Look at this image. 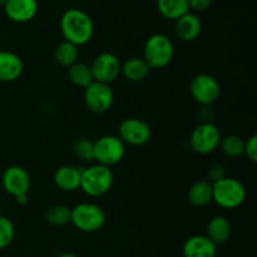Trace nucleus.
I'll return each instance as SVG.
<instances>
[{
	"mask_svg": "<svg viewBox=\"0 0 257 257\" xmlns=\"http://www.w3.org/2000/svg\"><path fill=\"white\" fill-rule=\"evenodd\" d=\"M218 147L221 148L223 155L230 158H237L243 155L245 150V140L240 136L230 135L221 138V142Z\"/></svg>",
	"mask_w": 257,
	"mask_h": 257,
	"instance_id": "nucleus-25",
	"label": "nucleus"
},
{
	"mask_svg": "<svg viewBox=\"0 0 257 257\" xmlns=\"http://www.w3.org/2000/svg\"><path fill=\"white\" fill-rule=\"evenodd\" d=\"M226 177V173H225V168L220 165H213L212 167L210 168L208 171V178H210V182L211 183H215L217 181L222 180V178Z\"/></svg>",
	"mask_w": 257,
	"mask_h": 257,
	"instance_id": "nucleus-29",
	"label": "nucleus"
},
{
	"mask_svg": "<svg viewBox=\"0 0 257 257\" xmlns=\"http://www.w3.org/2000/svg\"><path fill=\"white\" fill-rule=\"evenodd\" d=\"M125 145L118 136H102L94 141V161L107 167L117 165L124 158Z\"/></svg>",
	"mask_w": 257,
	"mask_h": 257,
	"instance_id": "nucleus-7",
	"label": "nucleus"
},
{
	"mask_svg": "<svg viewBox=\"0 0 257 257\" xmlns=\"http://www.w3.org/2000/svg\"><path fill=\"white\" fill-rule=\"evenodd\" d=\"M151 72V68L146 63L143 58L132 57L130 59L122 63L120 67V74L130 82H142L148 77Z\"/></svg>",
	"mask_w": 257,
	"mask_h": 257,
	"instance_id": "nucleus-19",
	"label": "nucleus"
},
{
	"mask_svg": "<svg viewBox=\"0 0 257 257\" xmlns=\"http://www.w3.org/2000/svg\"><path fill=\"white\" fill-rule=\"evenodd\" d=\"M39 10L37 0H7L5 15L14 23H27L34 19Z\"/></svg>",
	"mask_w": 257,
	"mask_h": 257,
	"instance_id": "nucleus-13",
	"label": "nucleus"
},
{
	"mask_svg": "<svg viewBox=\"0 0 257 257\" xmlns=\"http://www.w3.org/2000/svg\"><path fill=\"white\" fill-rule=\"evenodd\" d=\"M243 155L248 158L252 163L257 162V136L252 135L245 141V150Z\"/></svg>",
	"mask_w": 257,
	"mask_h": 257,
	"instance_id": "nucleus-28",
	"label": "nucleus"
},
{
	"mask_svg": "<svg viewBox=\"0 0 257 257\" xmlns=\"http://www.w3.org/2000/svg\"><path fill=\"white\" fill-rule=\"evenodd\" d=\"M114 93L110 84L100 82H93L84 89V103L90 112L102 114L108 112L113 105Z\"/></svg>",
	"mask_w": 257,
	"mask_h": 257,
	"instance_id": "nucleus-10",
	"label": "nucleus"
},
{
	"mask_svg": "<svg viewBox=\"0 0 257 257\" xmlns=\"http://www.w3.org/2000/svg\"><path fill=\"white\" fill-rule=\"evenodd\" d=\"M15 237L14 223L10 218L0 216V250L7 248Z\"/></svg>",
	"mask_w": 257,
	"mask_h": 257,
	"instance_id": "nucleus-27",
	"label": "nucleus"
},
{
	"mask_svg": "<svg viewBox=\"0 0 257 257\" xmlns=\"http://www.w3.org/2000/svg\"><path fill=\"white\" fill-rule=\"evenodd\" d=\"M114 182L110 167L97 163L89 167L82 168L80 190L89 197H100L109 192Z\"/></svg>",
	"mask_w": 257,
	"mask_h": 257,
	"instance_id": "nucleus-3",
	"label": "nucleus"
},
{
	"mask_svg": "<svg viewBox=\"0 0 257 257\" xmlns=\"http://www.w3.org/2000/svg\"><path fill=\"white\" fill-rule=\"evenodd\" d=\"M2 186L5 192L13 197L28 193L30 190L29 173L20 166H10L3 172Z\"/></svg>",
	"mask_w": 257,
	"mask_h": 257,
	"instance_id": "nucleus-12",
	"label": "nucleus"
},
{
	"mask_svg": "<svg viewBox=\"0 0 257 257\" xmlns=\"http://www.w3.org/2000/svg\"><path fill=\"white\" fill-rule=\"evenodd\" d=\"M202 32V22L197 14L188 12L176 20L175 33L182 42H193Z\"/></svg>",
	"mask_w": 257,
	"mask_h": 257,
	"instance_id": "nucleus-16",
	"label": "nucleus"
},
{
	"mask_svg": "<svg viewBox=\"0 0 257 257\" xmlns=\"http://www.w3.org/2000/svg\"><path fill=\"white\" fill-rule=\"evenodd\" d=\"M231 231V223L225 216H215L211 218L207 223V230H206V236L215 243L216 246L222 245L226 241L230 238Z\"/></svg>",
	"mask_w": 257,
	"mask_h": 257,
	"instance_id": "nucleus-18",
	"label": "nucleus"
},
{
	"mask_svg": "<svg viewBox=\"0 0 257 257\" xmlns=\"http://www.w3.org/2000/svg\"><path fill=\"white\" fill-rule=\"evenodd\" d=\"M188 201L195 207H203L212 202V183L207 180L196 181L187 193Z\"/></svg>",
	"mask_w": 257,
	"mask_h": 257,
	"instance_id": "nucleus-20",
	"label": "nucleus"
},
{
	"mask_svg": "<svg viewBox=\"0 0 257 257\" xmlns=\"http://www.w3.org/2000/svg\"><path fill=\"white\" fill-rule=\"evenodd\" d=\"M246 188L241 181L226 176L222 180L212 183V201L226 210L237 208L245 202Z\"/></svg>",
	"mask_w": 257,
	"mask_h": 257,
	"instance_id": "nucleus-4",
	"label": "nucleus"
},
{
	"mask_svg": "<svg viewBox=\"0 0 257 257\" xmlns=\"http://www.w3.org/2000/svg\"><path fill=\"white\" fill-rule=\"evenodd\" d=\"M221 138L222 136L217 125L211 122H202L191 133L190 147L197 155H211L218 148Z\"/></svg>",
	"mask_w": 257,
	"mask_h": 257,
	"instance_id": "nucleus-6",
	"label": "nucleus"
},
{
	"mask_svg": "<svg viewBox=\"0 0 257 257\" xmlns=\"http://www.w3.org/2000/svg\"><path fill=\"white\" fill-rule=\"evenodd\" d=\"M78 57H79L78 47L72 44V43L67 42V40L60 42L54 50L55 62L64 68H69L70 65L78 62Z\"/></svg>",
	"mask_w": 257,
	"mask_h": 257,
	"instance_id": "nucleus-23",
	"label": "nucleus"
},
{
	"mask_svg": "<svg viewBox=\"0 0 257 257\" xmlns=\"http://www.w3.org/2000/svg\"><path fill=\"white\" fill-rule=\"evenodd\" d=\"M60 32L64 40L79 48L90 42L94 34V24L84 10L73 8L63 13L60 18Z\"/></svg>",
	"mask_w": 257,
	"mask_h": 257,
	"instance_id": "nucleus-1",
	"label": "nucleus"
},
{
	"mask_svg": "<svg viewBox=\"0 0 257 257\" xmlns=\"http://www.w3.org/2000/svg\"><path fill=\"white\" fill-rule=\"evenodd\" d=\"M45 220L49 225L62 227L72 221V208L65 205H54L49 207L45 213Z\"/></svg>",
	"mask_w": 257,
	"mask_h": 257,
	"instance_id": "nucleus-24",
	"label": "nucleus"
},
{
	"mask_svg": "<svg viewBox=\"0 0 257 257\" xmlns=\"http://www.w3.org/2000/svg\"><path fill=\"white\" fill-rule=\"evenodd\" d=\"M23 70H24V63L17 53L10 50H0V82H15L23 74Z\"/></svg>",
	"mask_w": 257,
	"mask_h": 257,
	"instance_id": "nucleus-14",
	"label": "nucleus"
},
{
	"mask_svg": "<svg viewBox=\"0 0 257 257\" xmlns=\"http://www.w3.org/2000/svg\"><path fill=\"white\" fill-rule=\"evenodd\" d=\"M57 257H79V256H77L75 253H72V252H64V253H60V255Z\"/></svg>",
	"mask_w": 257,
	"mask_h": 257,
	"instance_id": "nucleus-32",
	"label": "nucleus"
},
{
	"mask_svg": "<svg viewBox=\"0 0 257 257\" xmlns=\"http://www.w3.org/2000/svg\"><path fill=\"white\" fill-rule=\"evenodd\" d=\"M80 177H82V168L65 165L55 171L53 180L59 190L64 192H73L80 188Z\"/></svg>",
	"mask_w": 257,
	"mask_h": 257,
	"instance_id": "nucleus-17",
	"label": "nucleus"
},
{
	"mask_svg": "<svg viewBox=\"0 0 257 257\" xmlns=\"http://www.w3.org/2000/svg\"><path fill=\"white\" fill-rule=\"evenodd\" d=\"M183 257H216L217 246L206 235L191 236L182 247Z\"/></svg>",
	"mask_w": 257,
	"mask_h": 257,
	"instance_id": "nucleus-15",
	"label": "nucleus"
},
{
	"mask_svg": "<svg viewBox=\"0 0 257 257\" xmlns=\"http://www.w3.org/2000/svg\"><path fill=\"white\" fill-rule=\"evenodd\" d=\"M73 153L84 162H92L94 161V141L87 137L78 138L73 145Z\"/></svg>",
	"mask_w": 257,
	"mask_h": 257,
	"instance_id": "nucleus-26",
	"label": "nucleus"
},
{
	"mask_svg": "<svg viewBox=\"0 0 257 257\" xmlns=\"http://www.w3.org/2000/svg\"><path fill=\"white\" fill-rule=\"evenodd\" d=\"M175 57V45L170 37L162 33L152 34L145 43L143 59L151 69H163L168 67Z\"/></svg>",
	"mask_w": 257,
	"mask_h": 257,
	"instance_id": "nucleus-2",
	"label": "nucleus"
},
{
	"mask_svg": "<svg viewBox=\"0 0 257 257\" xmlns=\"http://www.w3.org/2000/svg\"><path fill=\"white\" fill-rule=\"evenodd\" d=\"M190 93L196 103L203 105V107H208L220 98V83L213 75L201 73L191 80Z\"/></svg>",
	"mask_w": 257,
	"mask_h": 257,
	"instance_id": "nucleus-8",
	"label": "nucleus"
},
{
	"mask_svg": "<svg viewBox=\"0 0 257 257\" xmlns=\"http://www.w3.org/2000/svg\"><path fill=\"white\" fill-rule=\"evenodd\" d=\"M212 4V0H188V5H190V10H195V12H203L207 10Z\"/></svg>",
	"mask_w": 257,
	"mask_h": 257,
	"instance_id": "nucleus-30",
	"label": "nucleus"
},
{
	"mask_svg": "<svg viewBox=\"0 0 257 257\" xmlns=\"http://www.w3.org/2000/svg\"><path fill=\"white\" fill-rule=\"evenodd\" d=\"M118 137L123 141L125 146H141L147 145L152 137V130L150 124L141 118L130 117L120 122L118 127Z\"/></svg>",
	"mask_w": 257,
	"mask_h": 257,
	"instance_id": "nucleus-9",
	"label": "nucleus"
},
{
	"mask_svg": "<svg viewBox=\"0 0 257 257\" xmlns=\"http://www.w3.org/2000/svg\"><path fill=\"white\" fill-rule=\"evenodd\" d=\"M67 72L70 83H72L73 85H75V87L85 89L88 85H90L94 82L90 65L85 64V63L83 62H79V60L75 62L74 64L70 65L69 68H67Z\"/></svg>",
	"mask_w": 257,
	"mask_h": 257,
	"instance_id": "nucleus-21",
	"label": "nucleus"
},
{
	"mask_svg": "<svg viewBox=\"0 0 257 257\" xmlns=\"http://www.w3.org/2000/svg\"><path fill=\"white\" fill-rule=\"evenodd\" d=\"M14 198H15V202H17L18 205H20V206L27 205L28 201H29V197H28V193H23V195L17 196V197H14Z\"/></svg>",
	"mask_w": 257,
	"mask_h": 257,
	"instance_id": "nucleus-31",
	"label": "nucleus"
},
{
	"mask_svg": "<svg viewBox=\"0 0 257 257\" xmlns=\"http://www.w3.org/2000/svg\"><path fill=\"white\" fill-rule=\"evenodd\" d=\"M5 3H7V0H0V5H3V7H4Z\"/></svg>",
	"mask_w": 257,
	"mask_h": 257,
	"instance_id": "nucleus-33",
	"label": "nucleus"
},
{
	"mask_svg": "<svg viewBox=\"0 0 257 257\" xmlns=\"http://www.w3.org/2000/svg\"><path fill=\"white\" fill-rule=\"evenodd\" d=\"M157 10L166 19L177 20L190 12L188 0H157Z\"/></svg>",
	"mask_w": 257,
	"mask_h": 257,
	"instance_id": "nucleus-22",
	"label": "nucleus"
},
{
	"mask_svg": "<svg viewBox=\"0 0 257 257\" xmlns=\"http://www.w3.org/2000/svg\"><path fill=\"white\" fill-rule=\"evenodd\" d=\"M105 212L100 206L93 202H83L72 208V223L82 232H97L105 225Z\"/></svg>",
	"mask_w": 257,
	"mask_h": 257,
	"instance_id": "nucleus-5",
	"label": "nucleus"
},
{
	"mask_svg": "<svg viewBox=\"0 0 257 257\" xmlns=\"http://www.w3.org/2000/svg\"><path fill=\"white\" fill-rule=\"evenodd\" d=\"M120 67H122V63L119 58L113 53L108 52L98 54L90 64L95 82L105 83V84H110L119 77Z\"/></svg>",
	"mask_w": 257,
	"mask_h": 257,
	"instance_id": "nucleus-11",
	"label": "nucleus"
}]
</instances>
